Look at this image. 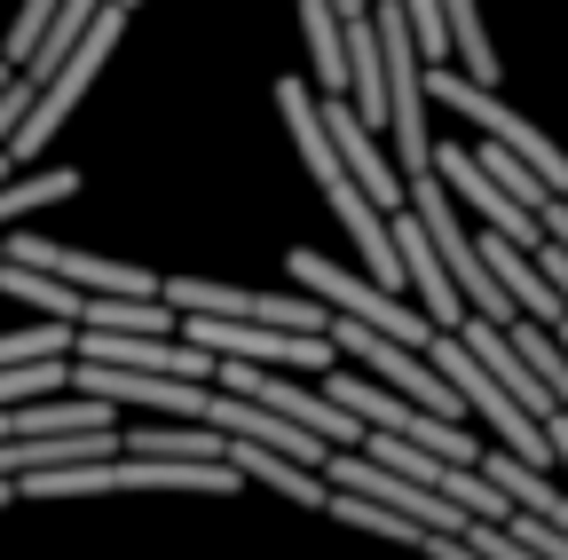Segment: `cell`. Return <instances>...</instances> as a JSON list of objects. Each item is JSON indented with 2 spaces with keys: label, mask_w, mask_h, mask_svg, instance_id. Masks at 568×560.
Segmentation results:
<instances>
[{
  "label": "cell",
  "mask_w": 568,
  "mask_h": 560,
  "mask_svg": "<svg viewBox=\"0 0 568 560\" xmlns=\"http://www.w3.org/2000/svg\"><path fill=\"white\" fill-rule=\"evenodd\" d=\"M284 268H293V285L316 293L332 316H355V324H372V332H387V339H403V347H426V339H435V324H426L418 308H403V293L372 285V276L332 268L316 245H293V253H284Z\"/></svg>",
  "instance_id": "277c9868"
},
{
  "label": "cell",
  "mask_w": 568,
  "mask_h": 560,
  "mask_svg": "<svg viewBox=\"0 0 568 560\" xmlns=\"http://www.w3.org/2000/svg\"><path fill=\"white\" fill-rule=\"evenodd\" d=\"M119 9H134V0H119Z\"/></svg>",
  "instance_id": "5bb4252c"
},
{
  "label": "cell",
  "mask_w": 568,
  "mask_h": 560,
  "mask_svg": "<svg viewBox=\"0 0 568 560\" xmlns=\"http://www.w3.org/2000/svg\"><path fill=\"white\" fill-rule=\"evenodd\" d=\"M9 72H17V63H0V80H9Z\"/></svg>",
  "instance_id": "4fadbf2b"
},
{
  "label": "cell",
  "mask_w": 568,
  "mask_h": 560,
  "mask_svg": "<svg viewBox=\"0 0 568 560\" xmlns=\"http://www.w3.org/2000/svg\"><path fill=\"white\" fill-rule=\"evenodd\" d=\"M324 513L332 521H355V529H372V537H395V544H426V521H403L395 506H379V498H355V489H332V498H324Z\"/></svg>",
  "instance_id": "9c48e42d"
},
{
  "label": "cell",
  "mask_w": 568,
  "mask_h": 560,
  "mask_svg": "<svg viewBox=\"0 0 568 560\" xmlns=\"http://www.w3.org/2000/svg\"><path fill=\"white\" fill-rule=\"evenodd\" d=\"M426 166H435V174H443V190H450V197H466V205H474V214H481L497 237H514L521 253H537V245H545L537 214H521V205H514L506 190H497V182L474 166V151H466V143H443V151H426Z\"/></svg>",
  "instance_id": "52a82bcc"
},
{
  "label": "cell",
  "mask_w": 568,
  "mask_h": 560,
  "mask_svg": "<svg viewBox=\"0 0 568 560\" xmlns=\"http://www.w3.org/2000/svg\"><path fill=\"white\" fill-rule=\"evenodd\" d=\"M387 237H395V261H403V276H410V293H418V316L435 324V332H450V324L466 316V301H458V285L443 276V261H435V245H426V230H418L410 205H395V214H387Z\"/></svg>",
  "instance_id": "ba28073f"
},
{
  "label": "cell",
  "mask_w": 568,
  "mask_h": 560,
  "mask_svg": "<svg viewBox=\"0 0 568 560\" xmlns=\"http://www.w3.org/2000/svg\"><path fill=\"white\" fill-rule=\"evenodd\" d=\"M418 88L435 95V103H450V111H458L466 126H481L489 143H506V151H514V159H521V166H529V174H537V182L552 190V197H568V151L552 143V134H537V126H529L521 111H506V103H497V95H489L481 80H466L450 55H443V63H418Z\"/></svg>",
  "instance_id": "7a4b0ae2"
},
{
  "label": "cell",
  "mask_w": 568,
  "mask_h": 560,
  "mask_svg": "<svg viewBox=\"0 0 568 560\" xmlns=\"http://www.w3.org/2000/svg\"><path fill=\"white\" fill-rule=\"evenodd\" d=\"M119 24H126V9H119V0H103V9L88 17V32L80 40H71L63 48V63H55V72L32 88V103H24V119L9 126V143H0V151H9V159H40L48 143H55V134H63V119H71V103H80L88 95V80L103 72V55L119 48Z\"/></svg>",
  "instance_id": "6da1fadb"
},
{
  "label": "cell",
  "mask_w": 568,
  "mask_h": 560,
  "mask_svg": "<svg viewBox=\"0 0 568 560\" xmlns=\"http://www.w3.org/2000/svg\"><path fill=\"white\" fill-rule=\"evenodd\" d=\"M545 450H552V458H568V410H552V418H545Z\"/></svg>",
  "instance_id": "7c38bea8"
},
{
  "label": "cell",
  "mask_w": 568,
  "mask_h": 560,
  "mask_svg": "<svg viewBox=\"0 0 568 560\" xmlns=\"http://www.w3.org/2000/svg\"><path fill=\"white\" fill-rule=\"evenodd\" d=\"M174 332L190 347H205L213 364L237 356V364H276V371H332L339 347L324 332H284V324H237V316H197V308H174Z\"/></svg>",
  "instance_id": "3957f363"
},
{
  "label": "cell",
  "mask_w": 568,
  "mask_h": 560,
  "mask_svg": "<svg viewBox=\"0 0 568 560\" xmlns=\"http://www.w3.org/2000/svg\"><path fill=\"white\" fill-rule=\"evenodd\" d=\"M443 24H450V55H466V80H497V48H489V32H481V17H474V0H443Z\"/></svg>",
  "instance_id": "30bf717a"
},
{
  "label": "cell",
  "mask_w": 568,
  "mask_h": 560,
  "mask_svg": "<svg viewBox=\"0 0 568 560\" xmlns=\"http://www.w3.org/2000/svg\"><path fill=\"white\" fill-rule=\"evenodd\" d=\"M316 119H324V134H332V151H339L347 182L364 190L379 214H395V205H403V174H395V159H387V143H379V126L355 119V103H347V95H324V103H316Z\"/></svg>",
  "instance_id": "8992f818"
},
{
  "label": "cell",
  "mask_w": 568,
  "mask_h": 560,
  "mask_svg": "<svg viewBox=\"0 0 568 560\" xmlns=\"http://www.w3.org/2000/svg\"><path fill=\"white\" fill-rule=\"evenodd\" d=\"M55 17V0H24V17L9 24V40H0V63H24L32 55V40H40V24Z\"/></svg>",
  "instance_id": "8fae6325"
},
{
  "label": "cell",
  "mask_w": 568,
  "mask_h": 560,
  "mask_svg": "<svg viewBox=\"0 0 568 560\" xmlns=\"http://www.w3.org/2000/svg\"><path fill=\"white\" fill-rule=\"evenodd\" d=\"M166 308H197V316H237V324H284V332H324L332 308L316 293H237L213 276H159Z\"/></svg>",
  "instance_id": "5b68a950"
}]
</instances>
